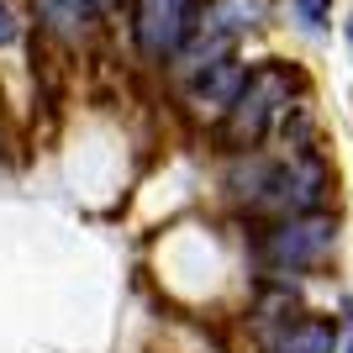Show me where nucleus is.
<instances>
[{"label":"nucleus","instance_id":"f257e3e1","mask_svg":"<svg viewBox=\"0 0 353 353\" xmlns=\"http://www.w3.org/2000/svg\"><path fill=\"white\" fill-rule=\"evenodd\" d=\"M264 21V0H206V11L195 16L190 43L179 48V69L185 74H206L211 63H221L232 53L237 37H248Z\"/></svg>","mask_w":353,"mask_h":353},{"label":"nucleus","instance_id":"f03ea898","mask_svg":"<svg viewBox=\"0 0 353 353\" xmlns=\"http://www.w3.org/2000/svg\"><path fill=\"white\" fill-rule=\"evenodd\" d=\"M290 90H295V74L290 69H280V63L253 69L248 85H243V95H237L232 111H227V137H232V143H253V137H264V127L290 105Z\"/></svg>","mask_w":353,"mask_h":353},{"label":"nucleus","instance_id":"7ed1b4c3","mask_svg":"<svg viewBox=\"0 0 353 353\" xmlns=\"http://www.w3.org/2000/svg\"><path fill=\"white\" fill-rule=\"evenodd\" d=\"M327 190V169L316 153H295L290 163H280L274 174H259V190L253 201L269 211H285V216H306Z\"/></svg>","mask_w":353,"mask_h":353},{"label":"nucleus","instance_id":"20e7f679","mask_svg":"<svg viewBox=\"0 0 353 353\" xmlns=\"http://www.w3.org/2000/svg\"><path fill=\"white\" fill-rule=\"evenodd\" d=\"M332 216H316V211H306V216H290V221H280L274 232H269V243H264V259L274 269H306V264H316L327 248H332Z\"/></svg>","mask_w":353,"mask_h":353},{"label":"nucleus","instance_id":"39448f33","mask_svg":"<svg viewBox=\"0 0 353 353\" xmlns=\"http://www.w3.org/2000/svg\"><path fill=\"white\" fill-rule=\"evenodd\" d=\"M190 0H137V43L148 59H169L190 43Z\"/></svg>","mask_w":353,"mask_h":353},{"label":"nucleus","instance_id":"423d86ee","mask_svg":"<svg viewBox=\"0 0 353 353\" xmlns=\"http://www.w3.org/2000/svg\"><path fill=\"white\" fill-rule=\"evenodd\" d=\"M269 353H332V322H322V316H295L280 332H269Z\"/></svg>","mask_w":353,"mask_h":353},{"label":"nucleus","instance_id":"0eeeda50","mask_svg":"<svg viewBox=\"0 0 353 353\" xmlns=\"http://www.w3.org/2000/svg\"><path fill=\"white\" fill-rule=\"evenodd\" d=\"M327 6H332V0H295V11H301V21H306V27H322Z\"/></svg>","mask_w":353,"mask_h":353},{"label":"nucleus","instance_id":"6e6552de","mask_svg":"<svg viewBox=\"0 0 353 353\" xmlns=\"http://www.w3.org/2000/svg\"><path fill=\"white\" fill-rule=\"evenodd\" d=\"M11 37H16V21H11V11L0 6V43H11Z\"/></svg>","mask_w":353,"mask_h":353},{"label":"nucleus","instance_id":"1a4fd4ad","mask_svg":"<svg viewBox=\"0 0 353 353\" xmlns=\"http://www.w3.org/2000/svg\"><path fill=\"white\" fill-rule=\"evenodd\" d=\"M343 353H353V322L343 327Z\"/></svg>","mask_w":353,"mask_h":353},{"label":"nucleus","instance_id":"9d476101","mask_svg":"<svg viewBox=\"0 0 353 353\" xmlns=\"http://www.w3.org/2000/svg\"><path fill=\"white\" fill-rule=\"evenodd\" d=\"M90 6H95V11L105 16V11H111V6H117V0H90Z\"/></svg>","mask_w":353,"mask_h":353},{"label":"nucleus","instance_id":"9b49d317","mask_svg":"<svg viewBox=\"0 0 353 353\" xmlns=\"http://www.w3.org/2000/svg\"><path fill=\"white\" fill-rule=\"evenodd\" d=\"M348 43H353V16H348Z\"/></svg>","mask_w":353,"mask_h":353}]
</instances>
